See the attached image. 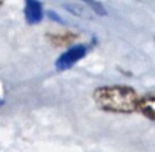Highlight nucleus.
<instances>
[{
  "label": "nucleus",
  "mask_w": 155,
  "mask_h": 152,
  "mask_svg": "<svg viewBox=\"0 0 155 152\" xmlns=\"http://www.w3.org/2000/svg\"><path fill=\"white\" fill-rule=\"evenodd\" d=\"M47 17H49V18H52V20H53L55 23H59V25H65V21H64V20H62V18H61V17H59V15H58V14H56L55 11H47Z\"/></svg>",
  "instance_id": "obj_7"
},
{
  "label": "nucleus",
  "mask_w": 155,
  "mask_h": 152,
  "mask_svg": "<svg viewBox=\"0 0 155 152\" xmlns=\"http://www.w3.org/2000/svg\"><path fill=\"white\" fill-rule=\"evenodd\" d=\"M79 2H82V3H85L87 6H90L97 15H101V17H105L108 12H107V9H105V6L99 2V0H79Z\"/></svg>",
  "instance_id": "obj_6"
},
{
  "label": "nucleus",
  "mask_w": 155,
  "mask_h": 152,
  "mask_svg": "<svg viewBox=\"0 0 155 152\" xmlns=\"http://www.w3.org/2000/svg\"><path fill=\"white\" fill-rule=\"evenodd\" d=\"M87 46L85 44H73L70 46L67 50H64L55 61V67L58 71H65L68 68H71L73 65H76L81 59L85 58L87 55Z\"/></svg>",
  "instance_id": "obj_2"
},
{
  "label": "nucleus",
  "mask_w": 155,
  "mask_h": 152,
  "mask_svg": "<svg viewBox=\"0 0 155 152\" xmlns=\"http://www.w3.org/2000/svg\"><path fill=\"white\" fill-rule=\"evenodd\" d=\"M3 2H5V0H0V6H2V5H3Z\"/></svg>",
  "instance_id": "obj_9"
},
{
  "label": "nucleus",
  "mask_w": 155,
  "mask_h": 152,
  "mask_svg": "<svg viewBox=\"0 0 155 152\" xmlns=\"http://www.w3.org/2000/svg\"><path fill=\"white\" fill-rule=\"evenodd\" d=\"M49 38H50L52 43H55V44H68V43H71V41L76 38V35L71 34V32H64V34H55V35H50Z\"/></svg>",
  "instance_id": "obj_5"
},
{
  "label": "nucleus",
  "mask_w": 155,
  "mask_h": 152,
  "mask_svg": "<svg viewBox=\"0 0 155 152\" xmlns=\"http://www.w3.org/2000/svg\"><path fill=\"white\" fill-rule=\"evenodd\" d=\"M3 105H5V101H3V99H2V97H0V108H2V107H3Z\"/></svg>",
  "instance_id": "obj_8"
},
{
  "label": "nucleus",
  "mask_w": 155,
  "mask_h": 152,
  "mask_svg": "<svg viewBox=\"0 0 155 152\" xmlns=\"http://www.w3.org/2000/svg\"><path fill=\"white\" fill-rule=\"evenodd\" d=\"M137 111H140L146 119L155 122V94H146L140 97Z\"/></svg>",
  "instance_id": "obj_4"
},
{
  "label": "nucleus",
  "mask_w": 155,
  "mask_h": 152,
  "mask_svg": "<svg viewBox=\"0 0 155 152\" xmlns=\"http://www.w3.org/2000/svg\"><path fill=\"white\" fill-rule=\"evenodd\" d=\"M23 14L25 20L28 25H40L44 18V9L43 3L40 0H25V6H23Z\"/></svg>",
  "instance_id": "obj_3"
},
{
  "label": "nucleus",
  "mask_w": 155,
  "mask_h": 152,
  "mask_svg": "<svg viewBox=\"0 0 155 152\" xmlns=\"http://www.w3.org/2000/svg\"><path fill=\"white\" fill-rule=\"evenodd\" d=\"M93 101L105 113L132 114L138 108L140 96L128 85H102L94 90Z\"/></svg>",
  "instance_id": "obj_1"
}]
</instances>
